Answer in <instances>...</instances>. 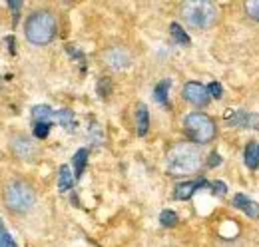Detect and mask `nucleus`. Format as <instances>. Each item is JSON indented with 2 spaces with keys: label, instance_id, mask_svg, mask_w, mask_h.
<instances>
[{
  "label": "nucleus",
  "instance_id": "2",
  "mask_svg": "<svg viewBox=\"0 0 259 247\" xmlns=\"http://www.w3.org/2000/svg\"><path fill=\"white\" fill-rule=\"evenodd\" d=\"M56 34V18L46 10H38L26 20V40L36 46L48 44Z\"/></svg>",
  "mask_w": 259,
  "mask_h": 247
},
{
  "label": "nucleus",
  "instance_id": "4",
  "mask_svg": "<svg viewBox=\"0 0 259 247\" xmlns=\"http://www.w3.org/2000/svg\"><path fill=\"white\" fill-rule=\"evenodd\" d=\"M184 130L195 144H207L215 138V124L207 114H201V112H194L186 116Z\"/></svg>",
  "mask_w": 259,
  "mask_h": 247
},
{
  "label": "nucleus",
  "instance_id": "21",
  "mask_svg": "<svg viewBox=\"0 0 259 247\" xmlns=\"http://www.w3.org/2000/svg\"><path fill=\"white\" fill-rule=\"evenodd\" d=\"M245 12H247L253 20L259 22V0H249V2H245Z\"/></svg>",
  "mask_w": 259,
  "mask_h": 247
},
{
  "label": "nucleus",
  "instance_id": "18",
  "mask_svg": "<svg viewBox=\"0 0 259 247\" xmlns=\"http://www.w3.org/2000/svg\"><path fill=\"white\" fill-rule=\"evenodd\" d=\"M169 32H171V38H174L176 44H180V46H188L190 44V36L186 34V30L178 22H171L169 24Z\"/></svg>",
  "mask_w": 259,
  "mask_h": 247
},
{
  "label": "nucleus",
  "instance_id": "25",
  "mask_svg": "<svg viewBox=\"0 0 259 247\" xmlns=\"http://www.w3.org/2000/svg\"><path fill=\"white\" fill-rule=\"evenodd\" d=\"M211 187H213V193L215 195H226V184H222V182H215V184H211Z\"/></svg>",
  "mask_w": 259,
  "mask_h": 247
},
{
  "label": "nucleus",
  "instance_id": "5",
  "mask_svg": "<svg viewBox=\"0 0 259 247\" xmlns=\"http://www.w3.org/2000/svg\"><path fill=\"white\" fill-rule=\"evenodd\" d=\"M6 205L14 212H28L34 205V191L24 182H12L6 187Z\"/></svg>",
  "mask_w": 259,
  "mask_h": 247
},
{
  "label": "nucleus",
  "instance_id": "22",
  "mask_svg": "<svg viewBox=\"0 0 259 247\" xmlns=\"http://www.w3.org/2000/svg\"><path fill=\"white\" fill-rule=\"evenodd\" d=\"M207 90H209V96H213V98H222L224 96V88H222V84H218V82H211L209 86H207Z\"/></svg>",
  "mask_w": 259,
  "mask_h": 247
},
{
  "label": "nucleus",
  "instance_id": "7",
  "mask_svg": "<svg viewBox=\"0 0 259 247\" xmlns=\"http://www.w3.org/2000/svg\"><path fill=\"white\" fill-rule=\"evenodd\" d=\"M184 98L194 106H207L209 104V90L199 82H188L184 86Z\"/></svg>",
  "mask_w": 259,
  "mask_h": 247
},
{
  "label": "nucleus",
  "instance_id": "13",
  "mask_svg": "<svg viewBox=\"0 0 259 247\" xmlns=\"http://www.w3.org/2000/svg\"><path fill=\"white\" fill-rule=\"evenodd\" d=\"M150 128V114L144 104L138 106V136H146Z\"/></svg>",
  "mask_w": 259,
  "mask_h": 247
},
{
  "label": "nucleus",
  "instance_id": "26",
  "mask_svg": "<svg viewBox=\"0 0 259 247\" xmlns=\"http://www.w3.org/2000/svg\"><path fill=\"white\" fill-rule=\"evenodd\" d=\"M209 157H211V159L207 161V166H209V168H215V166H220V163H222V155L218 154V152H213Z\"/></svg>",
  "mask_w": 259,
  "mask_h": 247
},
{
  "label": "nucleus",
  "instance_id": "3",
  "mask_svg": "<svg viewBox=\"0 0 259 247\" xmlns=\"http://www.w3.org/2000/svg\"><path fill=\"white\" fill-rule=\"evenodd\" d=\"M184 18L195 30H207L218 20V8L207 0H195L184 4Z\"/></svg>",
  "mask_w": 259,
  "mask_h": 247
},
{
  "label": "nucleus",
  "instance_id": "14",
  "mask_svg": "<svg viewBox=\"0 0 259 247\" xmlns=\"http://www.w3.org/2000/svg\"><path fill=\"white\" fill-rule=\"evenodd\" d=\"M245 166L249 170L259 168V144H247L245 148Z\"/></svg>",
  "mask_w": 259,
  "mask_h": 247
},
{
  "label": "nucleus",
  "instance_id": "15",
  "mask_svg": "<svg viewBox=\"0 0 259 247\" xmlns=\"http://www.w3.org/2000/svg\"><path fill=\"white\" fill-rule=\"evenodd\" d=\"M74 184V176L70 174V168L68 166H60L58 170V189L60 191H68Z\"/></svg>",
  "mask_w": 259,
  "mask_h": 247
},
{
  "label": "nucleus",
  "instance_id": "9",
  "mask_svg": "<svg viewBox=\"0 0 259 247\" xmlns=\"http://www.w3.org/2000/svg\"><path fill=\"white\" fill-rule=\"evenodd\" d=\"M207 185V182L205 180H197V182H186V184H180L178 187H176V199H190L192 195H194L195 191L199 189V187H205Z\"/></svg>",
  "mask_w": 259,
  "mask_h": 247
},
{
  "label": "nucleus",
  "instance_id": "16",
  "mask_svg": "<svg viewBox=\"0 0 259 247\" xmlns=\"http://www.w3.org/2000/svg\"><path fill=\"white\" fill-rule=\"evenodd\" d=\"M56 116L50 106H34L32 108V120L34 124H42V122H50V118Z\"/></svg>",
  "mask_w": 259,
  "mask_h": 247
},
{
  "label": "nucleus",
  "instance_id": "8",
  "mask_svg": "<svg viewBox=\"0 0 259 247\" xmlns=\"http://www.w3.org/2000/svg\"><path fill=\"white\" fill-rule=\"evenodd\" d=\"M233 208L239 210V212H243L245 216H249L251 219H257L259 217V203H255L249 197H245L243 193H237L233 197Z\"/></svg>",
  "mask_w": 259,
  "mask_h": 247
},
{
  "label": "nucleus",
  "instance_id": "11",
  "mask_svg": "<svg viewBox=\"0 0 259 247\" xmlns=\"http://www.w3.org/2000/svg\"><path fill=\"white\" fill-rule=\"evenodd\" d=\"M88 155L90 152L86 150V148H82V150H78L74 157H72V163H74V176H76V180L78 178H82V174H84V168H86V163H88Z\"/></svg>",
  "mask_w": 259,
  "mask_h": 247
},
{
  "label": "nucleus",
  "instance_id": "20",
  "mask_svg": "<svg viewBox=\"0 0 259 247\" xmlns=\"http://www.w3.org/2000/svg\"><path fill=\"white\" fill-rule=\"evenodd\" d=\"M48 134H50V122L34 124V136H36L38 140H44Z\"/></svg>",
  "mask_w": 259,
  "mask_h": 247
},
{
  "label": "nucleus",
  "instance_id": "19",
  "mask_svg": "<svg viewBox=\"0 0 259 247\" xmlns=\"http://www.w3.org/2000/svg\"><path fill=\"white\" fill-rule=\"evenodd\" d=\"M160 221H162L163 227H174L178 223V214L171 212V210H163L162 216H160Z\"/></svg>",
  "mask_w": 259,
  "mask_h": 247
},
{
  "label": "nucleus",
  "instance_id": "17",
  "mask_svg": "<svg viewBox=\"0 0 259 247\" xmlns=\"http://www.w3.org/2000/svg\"><path fill=\"white\" fill-rule=\"evenodd\" d=\"M167 90H169V80H162L156 90H154V100L160 102L163 108H169V100H167Z\"/></svg>",
  "mask_w": 259,
  "mask_h": 247
},
{
  "label": "nucleus",
  "instance_id": "23",
  "mask_svg": "<svg viewBox=\"0 0 259 247\" xmlns=\"http://www.w3.org/2000/svg\"><path fill=\"white\" fill-rule=\"evenodd\" d=\"M0 235H2V237H0V247H16L14 245V241H12V237H10V233H8L4 227H2Z\"/></svg>",
  "mask_w": 259,
  "mask_h": 247
},
{
  "label": "nucleus",
  "instance_id": "12",
  "mask_svg": "<svg viewBox=\"0 0 259 247\" xmlns=\"http://www.w3.org/2000/svg\"><path fill=\"white\" fill-rule=\"evenodd\" d=\"M54 118L60 122V126L64 128L66 132H74V130H76V118H74V112H70V110H58Z\"/></svg>",
  "mask_w": 259,
  "mask_h": 247
},
{
  "label": "nucleus",
  "instance_id": "10",
  "mask_svg": "<svg viewBox=\"0 0 259 247\" xmlns=\"http://www.w3.org/2000/svg\"><path fill=\"white\" fill-rule=\"evenodd\" d=\"M106 58H108V62H110V66L116 68V70H122V68H126V66L130 64L128 52H124L122 48H114V50H110V52L106 54Z\"/></svg>",
  "mask_w": 259,
  "mask_h": 247
},
{
  "label": "nucleus",
  "instance_id": "6",
  "mask_svg": "<svg viewBox=\"0 0 259 247\" xmlns=\"http://www.w3.org/2000/svg\"><path fill=\"white\" fill-rule=\"evenodd\" d=\"M227 126L231 128H249V130H259V116L257 114H249L243 110H231L226 114Z\"/></svg>",
  "mask_w": 259,
  "mask_h": 247
},
{
  "label": "nucleus",
  "instance_id": "1",
  "mask_svg": "<svg viewBox=\"0 0 259 247\" xmlns=\"http://www.w3.org/2000/svg\"><path fill=\"white\" fill-rule=\"evenodd\" d=\"M199 168H201V154L195 146L180 144L171 148V152L167 154V172L171 176L194 174Z\"/></svg>",
  "mask_w": 259,
  "mask_h": 247
},
{
  "label": "nucleus",
  "instance_id": "24",
  "mask_svg": "<svg viewBox=\"0 0 259 247\" xmlns=\"http://www.w3.org/2000/svg\"><path fill=\"white\" fill-rule=\"evenodd\" d=\"M8 6L14 10V22H16V20H18V12H20V8H22V2H20V0H10Z\"/></svg>",
  "mask_w": 259,
  "mask_h": 247
}]
</instances>
